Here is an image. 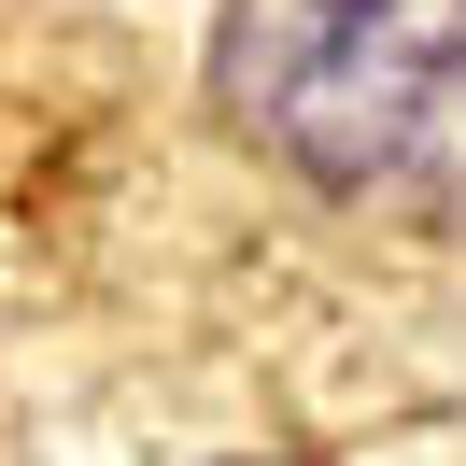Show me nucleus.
I'll use <instances>...</instances> for the list:
<instances>
[{
  "instance_id": "nucleus-1",
  "label": "nucleus",
  "mask_w": 466,
  "mask_h": 466,
  "mask_svg": "<svg viewBox=\"0 0 466 466\" xmlns=\"http://www.w3.org/2000/svg\"><path fill=\"white\" fill-rule=\"evenodd\" d=\"M212 114L410 240H466V0H212Z\"/></svg>"
}]
</instances>
